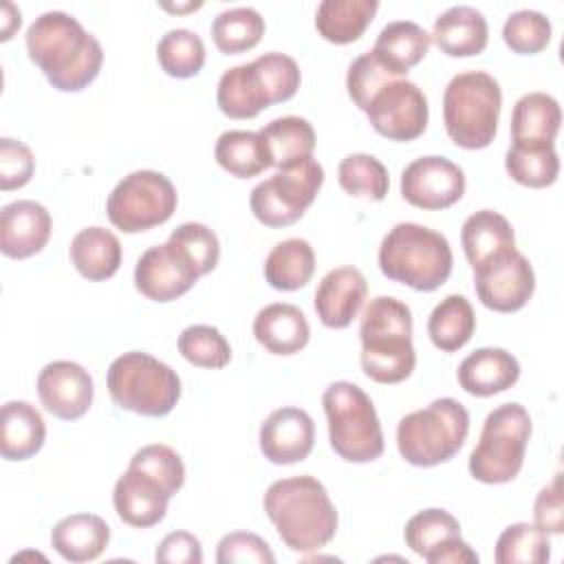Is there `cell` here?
Masks as SVG:
<instances>
[{
  "mask_svg": "<svg viewBox=\"0 0 564 564\" xmlns=\"http://www.w3.org/2000/svg\"><path fill=\"white\" fill-rule=\"evenodd\" d=\"M260 452L273 465L304 460L315 445V423L302 408H278L260 425Z\"/></svg>",
  "mask_w": 564,
  "mask_h": 564,
  "instance_id": "ac0fdd59",
  "label": "cell"
},
{
  "mask_svg": "<svg viewBox=\"0 0 564 564\" xmlns=\"http://www.w3.org/2000/svg\"><path fill=\"white\" fill-rule=\"evenodd\" d=\"M324 183V167L311 156L260 181L249 196L253 216L267 227H289L313 205Z\"/></svg>",
  "mask_w": 564,
  "mask_h": 564,
  "instance_id": "7c38bea8",
  "label": "cell"
},
{
  "mask_svg": "<svg viewBox=\"0 0 564 564\" xmlns=\"http://www.w3.org/2000/svg\"><path fill=\"white\" fill-rule=\"evenodd\" d=\"M128 467L141 471L150 480H154L170 498L185 482V465H183L181 456L176 454V449H172L170 445H163V443H152V445H143L141 449H137L134 456L130 458Z\"/></svg>",
  "mask_w": 564,
  "mask_h": 564,
  "instance_id": "b9f144b4",
  "label": "cell"
},
{
  "mask_svg": "<svg viewBox=\"0 0 564 564\" xmlns=\"http://www.w3.org/2000/svg\"><path fill=\"white\" fill-rule=\"evenodd\" d=\"M262 505L280 540L295 553L319 551L337 533V509L315 476L302 474L271 482Z\"/></svg>",
  "mask_w": 564,
  "mask_h": 564,
  "instance_id": "7a4b0ae2",
  "label": "cell"
},
{
  "mask_svg": "<svg viewBox=\"0 0 564 564\" xmlns=\"http://www.w3.org/2000/svg\"><path fill=\"white\" fill-rule=\"evenodd\" d=\"M458 383L474 397H494L520 379L518 359L505 348H478L458 366Z\"/></svg>",
  "mask_w": 564,
  "mask_h": 564,
  "instance_id": "7402d4cb",
  "label": "cell"
},
{
  "mask_svg": "<svg viewBox=\"0 0 564 564\" xmlns=\"http://www.w3.org/2000/svg\"><path fill=\"white\" fill-rule=\"evenodd\" d=\"M35 172V159L26 143L2 137L0 139V189L11 192L24 187Z\"/></svg>",
  "mask_w": 564,
  "mask_h": 564,
  "instance_id": "c3c4849f",
  "label": "cell"
},
{
  "mask_svg": "<svg viewBox=\"0 0 564 564\" xmlns=\"http://www.w3.org/2000/svg\"><path fill=\"white\" fill-rule=\"evenodd\" d=\"M322 405L328 421V441L348 463H372L383 454V432L372 399L350 381H335L324 390Z\"/></svg>",
  "mask_w": 564,
  "mask_h": 564,
  "instance_id": "9c48e42d",
  "label": "cell"
},
{
  "mask_svg": "<svg viewBox=\"0 0 564 564\" xmlns=\"http://www.w3.org/2000/svg\"><path fill=\"white\" fill-rule=\"evenodd\" d=\"M178 352L198 368H225L231 359V346L225 335L209 324H192L178 335Z\"/></svg>",
  "mask_w": 564,
  "mask_h": 564,
  "instance_id": "60d3db41",
  "label": "cell"
},
{
  "mask_svg": "<svg viewBox=\"0 0 564 564\" xmlns=\"http://www.w3.org/2000/svg\"><path fill=\"white\" fill-rule=\"evenodd\" d=\"M368 282L357 267L330 269L315 291V313L326 328H346L359 315Z\"/></svg>",
  "mask_w": 564,
  "mask_h": 564,
  "instance_id": "ffe728a7",
  "label": "cell"
},
{
  "mask_svg": "<svg viewBox=\"0 0 564 564\" xmlns=\"http://www.w3.org/2000/svg\"><path fill=\"white\" fill-rule=\"evenodd\" d=\"M258 132L267 143L271 165L278 170L313 156L315 130L304 117H278L262 126Z\"/></svg>",
  "mask_w": 564,
  "mask_h": 564,
  "instance_id": "4dcf8cb0",
  "label": "cell"
},
{
  "mask_svg": "<svg viewBox=\"0 0 564 564\" xmlns=\"http://www.w3.org/2000/svg\"><path fill=\"white\" fill-rule=\"evenodd\" d=\"M214 156L218 165L236 178H251L271 167V156L260 132L227 130L218 137Z\"/></svg>",
  "mask_w": 564,
  "mask_h": 564,
  "instance_id": "836d02e7",
  "label": "cell"
},
{
  "mask_svg": "<svg viewBox=\"0 0 564 564\" xmlns=\"http://www.w3.org/2000/svg\"><path fill=\"white\" fill-rule=\"evenodd\" d=\"M46 438V423L29 401H7L0 412V454L4 460L35 456Z\"/></svg>",
  "mask_w": 564,
  "mask_h": 564,
  "instance_id": "4316f807",
  "label": "cell"
},
{
  "mask_svg": "<svg viewBox=\"0 0 564 564\" xmlns=\"http://www.w3.org/2000/svg\"><path fill=\"white\" fill-rule=\"evenodd\" d=\"M337 181L350 196H361L368 200H383L390 189L386 165L377 156L364 152H355L341 159L337 167Z\"/></svg>",
  "mask_w": 564,
  "mask_h": 564,
  "instance_id": "f35d334b",
  "label": "cell"
},
{
  "mask_svg": "<svg viewBox=\"0 0 564 564\" xmlns=\"http://www.w3.org/2000/svg\"><path fill=\"white\" fill-rule=\"evenodd\" d=\"M502 93L496 77L485 70H465L449 79L443 93V121L454 145L487 148L498 130Z\"/></svg>",
  "mask_w": 564,
  "mask_h": 564,
  "instance_id": "8992f818",
  "label": "cell"
},
{
  "mask_svg": "<svg viewBox=\"0 0 564 564\" xmlns=\"http://www.w3.org/2000/svg\"><path fill=\"white\" fill-rule=\"evenodd\" d=\"M154 560L159 564H200L203 562L200 540L189 531H172L159 542Z\"/></svg>",
  "mask_w": 564,
  "mask_h": 564,
  "instance_id": "f907efd6",
  "label": "cell"
},
{
  "mask_svg": "<svg viewBox=\"0 0 564 564\" xmlns=\"http://www.w3.org/2000/svg\"><path fill=\"white\" fill-rule=\"evenodd\" d=\"M53 220L37 200H13L0 212V251L7 258L24 260L40 253L51 238Z\"/></svg>",
  "mask_w": 564,
  "mask_h": 564,
  "instance_id": "d6986e66",
  "label": "cell"
},
{
  "mask_svg": "<svg viewBox=\"0 0 564 564\" xmlns=\"http://www.w3.org/2000/svg\"><path fill=\"white\" fill-rule=\"evenodd\" d=\"M474 289L482 306L496 313L520 311L535 291L531 262L511 249L474 269Z\"/></svg>",
  "mask_w": 564,
  "mask_h": 564,
  "instance_id": "5bb4252c",
  "label": "cell"
},
{
  "mask_svg": "<svg viewBox=\"0 0 564 564\" xmlns=\"http://www.w3.org/2000/svg\"><path fill=\"white\" fill-rule=\"evenodd\" d=\"M430 37L449 57H471L485 51L489 26L478 9L456 4L434 20Z\"/></svg>",
  "mask_w": 564,
  "mask_h": 564,
  "instance_id": "cb8c5ba5",
  "label": "cell"
},
{
  "mask_svg": "<svg viewBox=\"0 0 564 564\" xmlns=\"http://www.w3.org/2000/svg\"><path fill=\"white\" fill-rule=\"evenodd\" d=\"M110 399L128 412L141 416H165L181 399V379L161 359L130 350L112 359L106 375Z\"/></svg>",
  "mask_w": 564,
  "mask_h": 564,
  "instance_id": "ba28073f",
  "label": "cell"
},
{
  "mask_svg": "<svg viewBox=\"0 0 564 564\" xmlns=\"http://www.w3.org/2000/svg\"><path fill=\"white\" fill-rule=\"evenodd\" d=\"M253 337L271 355H295L311 339L306 315L286 302H273L253 317Z\"/></svg>",
  "mask_w": 564,
  "mask_h": 564,
  "instance_id": "603a6c76",
  "label": "cell"
},
{
  "mask_svg": "<svg viewBox=\"0 0 564 564\" xmlns=\"http://www.w3.org/2000/svg\"><path fill=\"white\" fill-rule=\"evenodd\" d=\"M390 79H394V75L388 73L379 64V59L372 55V51H368L350 62L348 75H346V88H348V95L355 101V106L359 110H366V106L370 104L375 93Z\"/></svg>",
  "mask_w": 564,
  "mask_h": 564,
  "instance_id": "bcb514c9",
  "label": "cell"
},
{
  "mask_svg": "<svg viewBox=\"0 0 564 564\" xmlns=\"http://www.w3.org/2000/svg\"><path fill=\"white\" fill-rule=\"evenodd\" d=\"M198 278L192 260L172 240L145 249L134 267V286L152 302H172L185 295Z\"/></svg>",
  "mask_w": 564,
  "mask_h": 564,
  "instance_id": "2e32d148",
  "label": "cell"
},
{
  "mask_svg": "<svg viewBox=\"0 0 564 564\" xmlns=\"http://www.w3.org/2000/svg\"><path fill=\"white\" fill-rule=\"evenodd\" d=\"M423 560L430 564H478V553L456 535L432 549Z\"/></svg>",
  "mask_w": 564,
  "mask_h": 564,
  "instance_id": "816d5d0a",
  "label": "cell"
},
{
  "mask_svg": "<svg viewBox=\"0 0 564 564\" xmlns=\"http://www.w3.org/2000/svg\"><path fill=\"white\" fill-rule=\"evenodd\" d=\"M460 242L471 269L516 249L511 223L494 209H480L467 216L460 229Z\"/></svg>",
  "mask_w": 564,
  "mask_h": 564,
  "instance_id": "83f0119b",
  "label": "cell"
},
{
  "mask_svg": "<svg viewBox=\"0 0 564 564\" xmlns=\"http://www.w3.org/2000/svg\"><path fill=\"white\" fill-rule=\"evenodd\" d=\"M465 194V172L447 156H421L401 172V196L427 212L447 209Z\"/></svg>",
  "mask_w": 564,
  "mask_h": 564,
  "instance_id": "9a60e30c",
  "label": "cell"
},
{
  "mask_svg": "<svg viewBox=\"0 0 564 564\" xmlns=\"http://www.w3.org/2000/svg\"><path fill=\"white\" fill-rule=\"evenodd\" d=\"M364 112L372 130L390 141L419 139L425 132L430 117L425 93L403 77L383 84Z\"/></svg>",
  "mask_w": 564,
  "mask_h": 564,
  "instance_id": "4fadbf2b",
  "label": "cell"
},
{
  "mask_svg": "<svg viewBox=\"0 0 564 564\" xmlns=\"http://www.w3.org/2000/svg\"><path fill=\"white\" fill-rule=\"evenodd\" d=\"M509 176L524 187L553 185L560 174V159L551 141H511L505 154Z\"/></svg>",
  "mask_w": 564,
  "mask_h": 564,
  "instance_id": "d6a6232c",
  "label": "cell"
},
{
  "mask_svg": "<svg viewBox=\"0 0 564 564\" xmlns=\"http://www.w3.org/2000/svg\"><path fill=\"white\" fill-rule=\"evenodd\" d=\"M494 557L498 564H544L551 557L549 533L529 522L509 524L498 535Z\"/></svg>",
  "mask_w": 564,
  "mask_h": 564,
  "instance_id": "ab89813d",
  "label": "cell"
},
{
  "mask_svg": "<svg viewBox=\"0 0 564 564\" xmlns=\"http://www.w3.org/2000/svg\"><path fill=\"white\" fill-rule=\"evenodd\" d=\"M467 434V408L452 397H441L399 421L397 449L401 458L414 467H434L452 460Z\"/></svg>",
  "mask_w": 564,
  "mask_h": 564,
  "instance_id": "52a82bcc",
  "label": "cell"
},
{
  "mask_svg": "<svg viewBox=\"0 0 564 564\" xmlns=\"http://www.w3.org/2000/svg\"><path fill=\"white\" fill-rule=\"evenodd\" d=\"M502 40L513 53H540L551 42V20L533 9L513 11L502 24Z\"/></svg>",
  "mask_w": 564,
  "mask_h": 564,
  "instance_id": "ee69618b",
  "label": "cell"
},
{
  "mask_svg": "<svg viewBox=\"0 0 564 564\" xmlns=\"http://www.w3.org/2000/svg\"><path fill=\"white\" fill-rule=\"evenodd\" d=\"M93 377L75 361H51L37 375V397L44 410L62 421L84 416L93 403Z\"/></svg>",
  "mask_w": 564,
  "mask_h": 564,
  "instance_id": "e0dca14e",
  "label": "cell"
},
{
  "mask_svg": "<svg viewBox=\"0 0 564 564\" xmlns=\"http://www.w3.org/2000/svg\"><path fill=\"white\" fill-rule=\"evenodd\" d=\"M302 82L300 66L284 53H264L249 64L227 68L216 88V104L231 119H253L273 104L289 101Z\"/></svg>",
  "mask_w": 564,
  "mask_h": 564,
  "instance_id": "277c9868",
  "label": "cell"
},
{
  "mask_svg": "<svg viewBox=\"0 0 564 564\" xmlns=\"http://www.w3.org/2000/svg\"><path fill=\"white\" fill-rule=\"evenodd\" d=\"M377 9V0H324L315 11V29L326 42L350 44L364 35Z\"/></svg>",
  "mask_w": 564,
  "mask_h": 564,
  "instance_id": "f546056e",
  "label": "cell"
},
{
  "mask_svg": "<svg viewBox=\"0 0 564 564\" xmlns=\"http://www.w3.org/2000/svg\"><path fill=\"white\" fill-rule=\"evenodd\" d=\"M218 564H273L275 555L271 546L256 533L231 531L220 538L216 549Z\"/></svg>",
  "mask_w": 564,
  "mask_h": 564,
  "instance_id": "7dc6e473",
  "label": "cell"
},
{
  "mask_svg": "<svg viewBox=\"0 0 564 564\" xmlns=\"http://www.w3.org/2000/svg\"><path fill=\"white\" fill-rule=\"evenodd\" d=\"M430 44L432 37L421 24L410 20H394L379 31L372 55L388 73L401 77L427 55Z\"/></svg>",
  "mask_w": 564,
  "mask_h": 564,
  "instance_id": "d4e9b609",
  "label": "cell"
},
{
  "mask_svg": "<svg viewBox=\"0 0 564 564\" xmlns=\"http://www.w3.org/2000/svg\"><path fill=\"white\" fill-rule=\"evenodd\" d=\"M531 416L520 403H502L482 423L478 445L469 454V474L485 485L513 480L524 463Z\"/></svg>",
  "mask_w": 564,
  "mask_h": 564,
  "instance_id": "30bf717a",
  "label": "cell"
},
{
  "mask_svg": "<svg viewBox=\"0 0 564 564\" xmlns=\"http://www.w3.org/2000/svg\"><path fill=\"white\" fill-rule=\"evenodd\" d=\"M68 256L77 273L90 282L112 278L121 267V242L104 227H86L70 240Z\"/></svg>",
  "mask_w": 564,
  "mask_h": 564,
  "instance_id": "f1b7e54d",
  "label": "cell"
},
{
  "mask_svg": "<svg viewBox=\"0 0 564 564\" xmlns=\"http://www.w3.org/2000/svg\"><path fill=\"white\" fill-rule=\"evenodd\" d=\"M29 59L62 93L84 90L101 70L104 51L77 18L66 11L37 15L24 35Z\"/></svg>",
  "mask_w": 564,
  "mask_h": 564,
  "instance_id": "6da1fadb",
  "label": "cell"
},
{
  "mask_svg": "<svg viewBox=\"0 0 564 564\" xmlns=\"http://www.w3.org/2000/svg\"><path fill=\"white\" fill-rule=\"evenodd\" d=\"M379 269L414 291H436L447 282L454 264L447 238L419 223H397L379 245Z\"/></svg>",
  "mask_w": 564,
  "mask_h": 564,
  "instance_id": "5b68a950",
  "label": "cell"
},
{
  "mask_svg": "<svg viewBox=\"0 0 564 564\" xmlns=\"http://www.w3.org/2000/svg\"><path fill=\"white\" fill-rule=\"evenodd\" d=\"M456 535H460L458 520L449 511L436 507L414 513L403 531L405 544L421 557H425L432 549Z\"/></svg>",
  "mask_w": 564,
  "mask_h": 564,
  "instance_id": "7bdbcfd3",
  "label": "cell"
},
{
  "mask_svg": "<svg viewBox=\"0 0 564 564\" xmlns=\"http://www.w3.org/2000/svg\"><path fill=\"white\" fill-rule=\"evenodd\" d=\"M0 18H2V20H0V40L7 42V40H11V35L20 29V22H22L20 9H18L15 4H11V2H4Z\"/></svg>",
  "mask_w": 564,
  "mask_h": 564,
  "instance_id": "f5cc1de1",
  "label": "cell"
},
{
  "mask_svg": "<svg viewBox=\"0 0 564 564\" xmlns=\"http://www.w3.org/2000/svg\"><path fill=\"white\" fill-rule=\"evenodd\" d=\"M176 187L165 174L137 170L112 187L106 200V214L117 229L137 234L170 220L176 212Z\"/></svg>",
  "mask_w": 564,
  "mask_h": 564,
  "instance_id": "8fae6325",
  "label": "cell"
},
{
  "mask_svg": "<svg viewBox=\"0 0 564 564\" xmlns=\"http://www.w3.org/2000/svg\"><path fill=\"white\" fill-rule=\"evenodd\" d=\"M167 240H172L185 251V256L196 267L198 275H207L216 269L220 258V242H218V236L207 225L183 223L170 234Z\"/></svg>",
  "mask_w": 564,
  "mask_h": 564,
  "instance_id": "f6af8a7d",
  "label": "cell"
},
{
  "mask_svg": "<svg viewBox=\"0 0 564 564\" xmlns=\"http://www.w3.org/2000/svg\"><path fill=\"white\" fill-rule=\"evenodd\" d=\"M205 55L200 35L189 29H170L156 44V59L161 68L176 79L198 75L205 64Z\"/></svg>",
  "mask_w": 564,
  "mask_h": 564,
  "instance_id": "74e56055",
  "label": "cell"
},
{
  "mask_svg": "<svg viewBox=\"0 0 564 564\" xmlns=\"http://www.w3.org/2000/svg\"><path fill=\"white\" fill-rule=\"evenodd\" d=\"M361 370L377 383H401L414 366L412 313L405 302L377 295L368 302L359 324Z\"/></svg>",
  "mask_w": 564,
  "mask_h": 564,
  "instance_id": "3957f363",
  "label": "cell"
},
{
  "mask_svg": "<svg viewBox=\"0 0 564 564\" xmlns=\"http://www.w3.org/2000/svg\"><path fill=\"white\" fill-rule=\"evenodd\" d=\"M315 273V251L304 238L278 242L264 260V280L278 291H297Z\"/></svg>",
  "mask_w": 564,
  "mask_h": 564,
  "instance_id": "1f68e13d",
  "label": "cell"
},
{
  "mask_svg": "<svg viewBox=\"0 0 564 564\" xmlns=\"http://www.w3.org/2000/svg\"><path fill=\"white\" fill-rule=\"evenodd\" d=\"M533 520L535 527L544 533L560 535L564 531V500H562V480L560 474L540 489L533 505Z\"/></svg>",
  "mask_w": 564,
  "mask_h": 564,
  "instance_id": "681fc988",
  "label": "cell"
},
{
  "mask_svg": "<svg viewBox=\"0 0 564 564\" xmlns=\"http://www.w3.org/2000/svg\"><path fill=\"white\" fill-rule=\"evenodd\" d=\"M165 11H176V13H181V11H189V9H198L200 7V2H189V4H161Z\"/></svg>",
  "mask_w": 564,
  "mask_h": 564,
  "instance_id": "db71d44e",
  "label": "cell"
},
{
  "mask_svg": "<svg viewBox=\"0 0 564 564\" xmlns=\"http://www.w3.org/2000/svg\"><path fill=\"white\" fill-rule=\"evenodd\" d=\"M562 110L546 93L522 95L511 112V141H551L557 137Z\"/></svg>",
  "mask_w": 564,
  "mask_h": 564,
  "instance_id": "d590c367",
  "label": "cell"
},
{
  "mask_svg": "<svg viewBox=\"0 0 564 564\" xmlns=\"http://www.w3.org/2000/svg\"><path fill=\"white\" fill-rule=\"evenodd\" d=\"M476 330V313L465 295L452 293L443 297L430 313L427 335L443 352L463 348Z\"/></svg>",
  "mask_w": 564,
  "mask_h": 564,
  "instance_id": "e575fe53",
  "label": "cell"
},
{
  "mask_svg": "<svg viewBox=\"0 0 564 564\" xmlns=\"http://www.w3.org/2000/svg\"><path fill=\"white\" fill-rule=\"evenodd\" d=\"M170 496L148 476L128 467L115 482L112 505L117 516L134 527L148 529L159 524L165 518Z\"/></svg>",
  "mask_w": 564,
  "mask_h": 564,
  "instance_id": "44dd1931",
  "label": "cell"
},
{
  "mask_svg": "<svg viewBox=\"0 0 564 564\" xmlns=\"http://www.w3.org/2000/svg\"><path fill=\"white\" fill-rule=\"evenodd\" d=\"M264 35V18L253 7H231L212 22V40L225 55H238L253 48Z\"/></svg>",
  "mask_w": 564,
  "mask_h": 564,
  "instance_id": "8d00e7d4",
  "label": "cell"
},
{
  "mask_svg": "<svg viewBox=\"0 0 564 564\" xmlns=\"http://www.w3.org/2000/svg\"><path fill=\"white\" fill-rule=\"evenodd\" d=\"M110 540V527L101 516L73 513L62 518L51 531V546L66 562H93L97 560Z\"/></svg>",
  "mask_w": 564,
  "mask_h": 564,
  "instance_id": "484cf974",
  "label": "cell"
}]
</instances>
